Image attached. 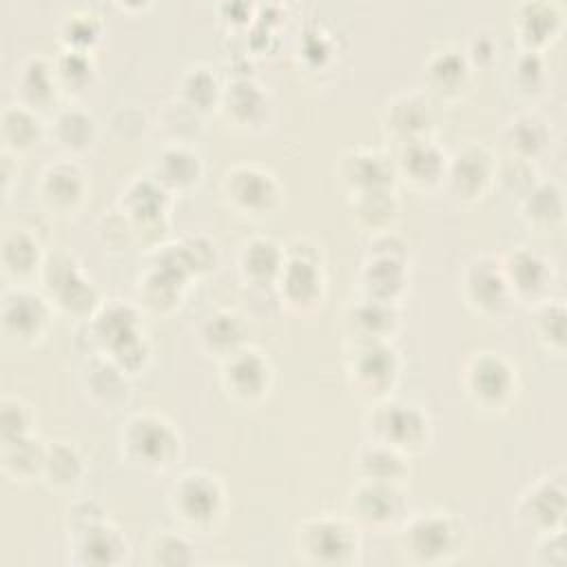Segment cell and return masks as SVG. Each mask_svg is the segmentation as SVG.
Wrapping results in <instances>:
<instances>
[{
	"mask_svg": "<svg viewBox=\"0 0 567 567\" xmlns=\"http://www.w3.org/2000/svg\"><path fill=\"white\" fill-rule=\"evenodd\" d=\"M144 312L135 301L104 299L102 306L78 330L86 341V357L102 354L131 379L144 374L153 361V346L144 330Z\"/></svg>",
	"mask_w": 567,
	"mask_h": 567,
	"instance_id": "obj_1",
	"label": "cell"
},
{
	"mask_svg": "<svg viewBox=\"0 0 567 567\" xmlns=\"http://www.w3.org/2000/svg\"><path fill=\"white\" fill-rule=\"evenodd\" d=\"M396 534V547L410 565L439 567L461 558L472 538L467 520L445 507L410 512Z\"/></svg>",
	"mask_w": 567,
	"mask_h": 567,
	"instance_id": "obj_2",
	"label": "cell"
},
{
	"mask_svg": "<svg viewBox=\"0 0 567 567\" xmlns=\"http://www.w3.org/2000/svg\"><path fill=\"white\" fill-rule=\"evenodd\" d=\"M166 507L175 527L193 538L219 534L228 518L230 498L221 476L206 467L179 472L166 489Z\"/></svg>",
	"mask_w": 567,
	"mask_h": 567,
	"instance_id": "obj_3",
	"label": "cell"
},
{
	"mask_svg": "<svg viewBox=\"0 0 567 567\" xmlns=\"http://www.w3.org/2000/svg\"><path fill=\"white\" fill-rule=\"evenodd\" d=\"M184 454L179 427L162 412L144 408L131 412L117 432V456L122 465L146 476L171 472Z\"/></svg>",
	"mask_w": 567,
	"mask_h": 567,
	"instance_id": "obj_4",
	"label": "cell"
},
{
	"mask_svg": "<svg viewBox=\"0 0 567 567\" xmlns=\"http://www.w3.org/2000/svg\"><path fill=\"white\" fill-rule=\"evenodd\" d=\"M286 261L272 292L281 308L295 317L319 312L328 297V272L323 246L306 235H295L284 244Z\"/></svg>",
	"mask_w": 567,
	"mask_h": 567,
	"instance_id": "obj_5",
	"label": "cell"
},
{
	"mask_svg": "<svg viewBox=\"0 0 567 567\" xmlns=\"http://www.w3.org/2000/svg\"><path fill=\"white\" fill-rule=\"evenodd\" d=\"M410 246L403 235L394 230L368 237L365 255L354 275V295L401 306L410 290Z\"/></svg>",
	"mask_w": 567,
	"mask_h": 567,
	"instance_id": "obj_6",
	"label": "cell"
},
{
	"mask_svg": "<svg viewBox=\"0 0 567 567\" xmlns=\"http://www.w3.org/2000/svg\"><path fill=\"white\" fill-rule=\"evenodd\" d=\"M292 549L306 565L352 567L361 563L363 532L346 514L321 512L295 525Z\"/></svg>",
	"mask_w": 567,
	"mask_h": 567,
	"instance_id": "obj_7",
	"label": "cell"
},
{
	"mask_svg": "<svg viewBox=\"0 0 567 567\" xmlns=\"http://www.w3.org/2000/svg\"><path fill=\"white\" fill-rule=\"evenodd\" d=\"M461 392L485 416L505 414L520 390L516 363L501 350L481 348L467 354L461 368Z\"/></svg>",
	"mask_w": 567,
	"mask_h": 567,
	"instance_id": "obj_8",
	"label": "cell"
},
{
	"mask_svg": "<svg viewBox=\"0 0 567 567\" xmlns=\"http://www.w3.org/2000/svg\"><path fill=\"white\" fill-rule=\"evenodd\" d=\"M361 430L363 439L385 443L410 458L425 454L434 436L430 412L421 403L399 399L396 394L365 405Z\"/></svg>",
	"mask_w": 567,
	"mask_h": 567,
	"instance_id": "obj_9",
	"label": "cell"
},
{
	"mask_svg": "<svg viewBox=\"0 0 567 567\" xmlns=\"http://www.w3.org/2000/svg\"><path fill=\"white\" fill-rule=\"evenodd\" d=\"M38 284L55 312L66 315L78 323L86 321L104 301L100 288L89 277L78 255L66 248L47 252Z\"/></svg>",
	"mask_w": 567,
	"mask_h": 567,
	"instance_id": "obj_10",
	"label": "cell"
},
{
	"mask_svg": "<svg viewBox=\"0 0 567 567\" xmlns=\"http://www.w3.org/2000/svg\"><path fill=\"white\" fill-rule=\"evenodd\" d=\"M224 204L239 217L261 221L284 206V186L275 171L259 162H235L219 179Z\"/></svg>",
	"mask_w": 567,
	"mask_h": 567,
	"instance_id": "obj_11",
	"label": "cell"
},
{
	"mask_svg": "<svg viewBox=\"0 0 567 567\" xmlns=\"http://www.w3.org/2000/svg\"><path fill=\"white\" fill-rule=\"evenodd\" d=\"M343 368L350 394L363 405H372L394 396L403 361L394 343H354L346 346Z\"/></svg>",
	"mask_w": 567,
	"mask_h": 567,
	"instance_id": "obj_12",
	"label": "cell"
},
{
	"mask_svg": "<svg viewBox=\"0 0 567 567\" xmlns=\"http://www.w3.org/2000/svg\"><path fill=\"white\" fill-rule=\"evenodd\" d=\"M173 195L164 190L151 173L133 175L120 190L115 208L131 221L135 246L153 250L168 241Z\"/></svg>",
	"mask_w": 567,
	"mask_h": 567,
	"instance_id": "obj_13",
	"label": "cell"
},
{
	"mask_svg": "<svg viewBox=\"0 0 567 567\" xmlns=\"http://www.w3.org/2000/svg\"><path fill=\"white\" fill-rule=\"evenodd\" d=\"M458 295L476 317L492 323L507 321L516 308L503 275L501 255L494 252L472 255L461 266Z\"/></svg>",
	"mask_w": 567,
	"mask_h": 567,
	"instance_id": "obj_14",
	"label": "cell"
},
{
	"mask_svg": "<svg viewBox=\"0 0 567 567\" xmlns=\"http://www.w3.org/2000/svg\"><path fill=\"white\" fill-rule=\"evenodd\" d=\"M343 514L370 534H394L410 514L405 485L354 478L346 494Z\"/></svg>",
	"mask_w": 567,
	"mask_h": 567,
	"instance_id": "obj_15",
	"label": "cell"
},
{
	"mask_svg": "<svg viewBox=\"0 0 567 567\" xmlns=\"http://www.w3.org/2000/svg\"><path fill=\"white\" fill-rule=\"evenodd\" d=\"M55 308L42 295V290L20 284H11L0 297V332L7 346L16 350H31L40 346L51 326Z\"/></svg>",
	"mask_w": 567,
	"mask_h": 567,
	"instance_id": "obj_16",
	"label": "cell"
},
{
	"mask_svg": "<svg viewBox=\"0 0 567 567\" xmlns=\"http://www.w3.org/2000/svg\"><path fill=\"white\" fill-rule=\"evenodd\" d=\"M441 104L425 89H403L390 95L379 113V126L388 146L436 137Z\"/></svg>",
	"mask_w": 567,
	"mask_h": 567,
	"instance_id": "obj_17",
	"label": "cell"
},
{
	"mask_svg": "<svg viewBox=\"0 0 567 567\" xmlns=\"http://www.w3.org/2000/svg\"><path fill=\"white\" fill-rule=\"evenodd\" d=\"M275 365L270 357L248 343L219 363V388L228 403L237 408H259L272 392Z\"/></svg>",
	"mask_w": 567,
	"mask_h": 567,
	"instance_id": "obj_18",
	"label": "cell"
},
{
	"mask_svg": "<svg viewBox=\"0 0 567 567\" xmlns=\"http://www.w3.org/2000/svg\"><path fill=\"white\" fill-rule=\"evenodd\" d=\"M498 155L483 142L467 140L447 153L445 193L461 206H474L483 202L496 182Z\"/></svg>",
	"mask_w": 567,
	"mask_h": 567,
	"instance_id": "obj_19",
	"label": "cell"
},
{
	"mask_svg": "<svg viewBox=\"0 0 567 567\" xmlns=\"http://www.w3.org/2000/svg\"><path fill=\"white\" fill-rule=\"evenodd\" d=\"M224 122L239 133H264L275 120V100L268 86L255 75H233L224 82L217 111Z\"/></svg>",
	"mask_w": 567,
	"mask_h": 567,
	"instance_id": "obj_20",
	"label": "cell"
},
{
	"mask_svg": "<svg viewBox=\"0 0 567 567\" xmlns=\"http://www.w3.org/2000/svg\"><path fill=\"white\" fill-rule=\"evenodd\" d=\"M501 266L516 306L534 308L536 303L554 297L556 264L536 248L514 246L501 252Z\"/></svg>",
	"mask_w": 567,
	"mask_h": 567,
	"instance_id": "obj_21",
	"label": "cell"
},
{
	"mask_svg": "<svg viewBox=\"0 0 567 567\" xmlns=\"http://www.w3.org/2000/svg\"><path fill=\"white\" fill-rule=\"evenodd\" d=\"M567 487L563 474H543L529 481L514 503V520L534 536L565 529Z\"/></svg>",
	"mask_w": 567,
	"mask_h": 567,
	"instance_id": "obj_22",
	"label": "cell"
},
{
	"mask_svg": "<svg viewBox=\"0 0 567 567\" xmlns=\"http://www.w3.org/2000/svg\"><path fill=\"white\" fill-rule=\"evenodd\" d=\"M40 206L60 219H71L82 213L89 199V177L75 157H58L49 162L35 184Z\"/></svg>",
	"mask_w": 567,
	"mask_h": 567,
	"instance_id": "obj_23",
	"label": "cell"
},
{
	"mask_svg": "<svg viewBox=\"0 0 567 567\" xmlns=\"http://www.w3.org/2000/svg\"><path fill=\"white\" fill-rule=\"evenodd\" d=\"M474 66L461 44L447 42L430 51L423 60V86L441 106L463 102L474 89Z\"/></svg>",
	"mask_w": 567,
	"mask_h": 567,
	"instance_id": "obj_24",
	"label": "cell"
},
{
	"mask_svg": "<svg viewBox=\"0 0 567 567\" xmlns=\"http://www.w3.org/2000/svg\"><path fill=\"white\" fill-rule=\"evenodd\" d=\"M388 151L392 155L399 184L421 195H430L443 188L447 151L436 142V137L412 140L405 144L388 146Z\"/></svg>",
	"mask_w": 567,
	"mask_h": 567,
	"instance_id": "obj_25",
	"label": "cell"
},
{
	"mask_svg": "<svg viewBox=\"0 0 567 567\" xmlns=\"http://www.w3.org/2000/svg\"><path fill=\"white\" fill-rule=\"evenodd\" d=\"M334 175L343 190L350 195L379 190V188H396V171L388 148L354 144L339 153L334 162Z\"/></svg>",
	"mask_w": 567,
	"mask_h": 567,
	"instance_id": "obj_26",
	"label": "cell"
},
{
	"mask_svg": "<svg viewBox=\"0 0 567 567\" xmlns=\"http://www.w3.org/2000/svg\"><path fill=\"white\" fill-rule=\"evenodd\" d=\"M339 323H341L346 346L394 343L401 330V306L372 301L354 295L341 308Z\"/></svg>",
	"mask_w": 567,
	"mask_h": 567,
	"instance_id": "obj_27",
	"label": "cell"
},
{
	"mask_svg": "<svg viewBox=\"0 0 567 567\" xmlns=\"http://www.w3.org/2000/svg\"><path fill=\"white\" fill-rule=\"evenodd\" d=\"M80 388L91 405L104 414H115L131 403V377L102 354H89L80 368Z\"/></svg>",
	"mask_w": 567,
	"mask_h": 567,
	"instance_id": "obj_28",
	"label": "cell"
},
{
	"mask_svg": "<svg viewBox=\"0 0 567 567\" xmlns=\"http://www.w3.org/2000/svg\"><path fill=\"white\" fill-rule=\"evenodd\" d=\"M565 27V11L551 0H520L512 7V31L520 51L547 53Z\"/></svg>",
	"mask_w": 567,
	"mask_h": 567,
	"instance_id": "obj_29",
	"label": "cell"
},
{
	"mask_svg": "<svg viewBox=\"0 0 567 567\" xmlns=\"http://www.w3.org/2000/svg\"><path fill=\"white\" fill-rule=\"evenodd\" d=\"M69 540V563L78 567H120L131 558V543L122 527L104 520Z\"/></svg>",
	"mask_w": 567,
	"mask_h": 567,
	"instance_id": "obj_30",
	"label": "cell"
},
{
	"mask_svg": "<svg viewBox=\"0 0 567 567\" xmlns=\"http://www.w3.org/2000/svg\"><path fill=\"white\" fill-rule=\"evenodd\" d=\"M286 261V250L279 239L266 233L248 235L235 255V268L244 286L252 290H272L281 266Z\"/></svg>",
	"mask_w": 567,
	"mask_h": 567,
	"instance_id": "obj_31",
	"label": "cell"
},
{
	"mask_svg": "<svg viewBox=\"0 0 567 567\" xmlns=\"http://www.w3.org/2000/svg\"><path fill=\"white\" fill-rule=\"evenodd\" d=\"M193 284L186 281L175 270L148 261L146 268L137 275L133 288V301L144 315L151 317H171L182 308L184 297Z\"/></svg>",
	"mask_w": 567,
	"mask_h": 567,
	"instance_id": "obj_32",
	"label": "cell"
},
{
	"mask_svg": "<svg viewBox=\"0 0 567 567\" xmlns=\"http://www.w3.org/2000/svg\"><path fill=\"white\" fill-rule=\"evenodd\" d=\"M47 140H51L66 157L78 159L97 144L100 122L95 113L80 102H64L47 122Z\"/></svg>",
	"mask_w": 567,
	"mask_h": 567,
	"instance_id": "obj_33",
	"label": "cell"
},
{
	"mask_svg": "<svg viewBox=\"0 0 567 567\" xmlns=\"http://www.w3.org/2000/svg\"><path fill=\"white\" fill-rule=\"evenodd\" d=\"M503 155H514L520 159L536 162L545 157L554 144L551 122L536 109H523L505 120L501 126Z\"/></svg>",
	"mask_w": 567,
	"mask_h": 567,
	"instance_id": "obj_34",
	"label": "cell"
},
{
	"mask_svg": "<svg viewBox=\"0 0 567 567\" xmlns=\"http://www.w3.org/2000/svg\"><path fill=\"white\" fill-rule=\"evenodd\" d=\"M148 173L173 197L188 195L204 179V159L193 144L166 142L153 157Z\"/></svg>",
	"mask_w": 567,
	"mask_h": 567,
	"instance_id": "obj_35",
	"label": "cell"
},
{
	"mask_svg": "<svg viewBox=\"0 0 567 567\" xmlns=\"http://www.w3.org/2000/svg\"><path fill=\"white\" fill-rule=\"evenodd\" d=\"M248 343L250 321L237 308H215L199 323L197 346L208 359H215L217 363H221Z\"/></svg>",
	"mask_w": 567,
	"mask_h": 567,
	"instance_id": "obj_36",
	"label": "cell"
},
{
	"mask_svg": "<svg viewBox=\"0 0 567 567\" xmlns=\"http://www.w3.org/2000/svg\"><path fill=\"white\" fill-rule=\"evenodd\" d=\"M49 250L42 239L27 226H7L0 237V268L11 284L27 286L38 279Z\"/></svg>",
	"mask_w": 567,
	"mask_h": 567,
	"instance_id": "obj_37",
	"label": "cell"
},
{
	"mask_svg": "<svg viewBox=\"0 0 567 567\" xmlns=\"http://www.w3.org/2000/svg\"><path fill=\"white\" fill-rule=\"evenodd\" d=\"M518 217L523 224L540 235H549L563 228L567 204L565 188L554 177H540L518 202Z\"/></svg>",
	"mask_w": 567,
	"mask_h": 567,
	"instance_id": "obj_38",
	"label": "cell"
},
{
	"mask_svg": "<svg viewBox=\"0 0 567 567\" xmlns=\"http://www.w3.org/2000/svg\"><path fill=\"white\" fill-rule=\"evenodd\" d=\"M16 89V102H22L38 113L47 109H58V102L62 100L55 73H53V60L42 53H31L20 60L13 78Z\"/></svg>",
	"mask_w": 567,
	"mask_h": 567,
	"instance_id": "obj_39",
	"label": "cell"
},
{
	"mask_svg": "<svg viewBox=\"0 0 567 567\" xmlns=\"http://www.w3.org/2000/svg\"><path fill=\"white\" fill-rule=\"evenodd\" d=\"M47 140V120L35 109L11 102L0 113L2 151L24 157Z\"/></svg>",
	"mask_w": 567,
	"mask_h": 567,
	"instance_id": "obj_40",
	"label": "cell"
},
{
	"mask_svg": "<svg viewBox=\"0 0 567 567\" xmlns=\"http://www.w3.org/2000/svg\"><path fill=\"white\" fill-rule=\"evenodd\" d=\"M89 472V463L82 454V450L66 439H51L47 441L44 452V465L40 483L47 485L53 492L69 494L75 492Z\"/></svg>",
	"mask_w": 567,
	"mask_h": 567,
	"instance_id": "obj_41",
	"label": "cell"
},
{
	"mask_svg": "<svg viewBox=\"0 0 567 567\" xmlns=\"http://www.w3.org/2000/svg\"><path fill=\"white\" fill-rule=\"evenodd\" d=\"M348 206L352 224L368 237L394 230L401 219V197L396 188H379L350 195Z\"/></svg>",
	"mask_w": 567,
	"mask_h": 567,
	"instance_id": "obj_42",
	"label": "cell"
},
{
	"mask_svg": "<svg viewBox=\"0 0 567 567\" xmlns=\"http://www.w3.org/2000/svg\"><path fill=\"white\" fill-rule=\"evenodd\" d=\"M352 472L354 478L405 485L410 476V456L385 443L363 439V443L354 450Z\"/></svg>",
	"mask_w": 567,
	"mask_h": 567,
	"instance_id": "obj_43",
	"label": "cell"
},
{
	"mask_svg": "<svg viewBox=\"0 0 567 567\" xmlns=\"http://www.w3.org/2000/svg\"><path fill=\"white\" fill-rule=\"evenodd\" d=\"M47 441L35 432L9 441H0V472L16 485L40 481L44 465Z\"/></svg>",
	"mask_w": 567,
	"mask_h": 567,
	"instance_id": "obj_44",
	"label": "cell"
},
{
	"mask_svg": "<svg viewBox=\"0 0 567 567\" xmlns=\"http://www.w3.org/2000/svg\"><path fill=\"white\" fill-rule=\"evenodd\" d=\"M221 91L224 82L219 80L217 71L206 62L188 64L175 82V97H179L204 117L219 111Z\"/></svg>",
	"mask_w": 567,
	"mask_h": 567,
	"instance_id": "obj_45",
	"label": "cell"
},
{
	"mask_svg": "<svg viewBox=\"0 0 567 567\" xmlns=\"http://www.w3.org/2000/svg\"><path fill=\"white\" fill-rule=\"evenodd\" d=\"M53 73L62 93V100L78 102L97 80V62L93 53L78 49H62L51 58Z\"/></svg>",
	"mask_w": 567,
	"mask_h": 567,
	"instance_id": "obj_46",
	"label": "cell"
},
{
	"mask_svg": "<svg viewBox=\"0 0 567 567\" xmlns=\"http://www.w3.org/2000/svg\"><path fill=\"white\" fill-rule=\"evenodd\" d=\"M507 89L523 102L540 100L549 89V64L545 53L520 51L512 58L507 75Z\"/></svg>",
	"mask_w": 567,
	"mask_h": 567,
	"instance_id": "obj_47",
	"label": "cell"
},
{
	"mask_svg": "<svg viewBox=\"0 0 567 567\" xmlns=\"http://www.w3.org/2000/svg\"><path fill=\"white\" fill-rule=\"evenodd\" d=\"M532 310L529 328L534 332V339L538 346L551 354L563 359L567 350V306L560 297H549L540 303H536Z\"/></svg>",
	"mask_w": 567,
	"mask_h": 567,
	"instance_id": "obj_48",
	"label": "cell"
},
{
	"mask_svg": "<svg viewBox=\"0 0 567 567\" xmlns=\"http://www.w3.org/2000/svg\"><path fill=\"white\" fill-rule=\"evenodd\" d=\"M58 42L62 49L93 53L104 38V20L89 7H71L58 20Z\"/></svg>",
	"mask_w": 567,
	"mask_h": 567,
	"instance_id": "obj_49",
	"label": "cell"
},
{
	"mask_svg": "<svg viewBox=\"0 0 567 567\" xmlns=\"http://www.w3.org/2000/svg\"><path fill=\"white\" fill-rule=\"evenodd\" d=\"M146 560L153 567H188L197 563L193 536L179 527L155 529L146 538Z\"/></svg>",
	"mask_w": 567,
	"mask_h": 567,
	"instance_id": "obj_50",
	"label": "cell"
},
{
	"mask_svg": "<svg viewBox=\"0 0 567 567\" xmlns=\"http://www.w3.org/2000/svg\"><path fill=\"white\" fill-rule=\"evenodd\" d=\"M204 115L184 104L179 97L166 100L157 111V124L166 142L193 144L204 131Z\"/></svg>",
	"mask_w": 567,
	"mask_h": 567,
	"instance_id": "obj_51",
	"label": "cell"
},
{
	"mask_svg": "<svg viewBox=\"0 0 567 567\" xmlns=\"http://www.w3.org/2000/svg\"><path fill=\"white\" fill-rule=\"evenodd\" d=\"M540 179V171L536 162L520 159L514 155H501L496 159V182L494 188H501L512 199H520L536 182Z\"/></svg>",
	"mask_w": 567,
	"mask_h": 567,
	"instance_id": "obj_52",
	"label": "cell"
},
{
	"mask_svg": "<svg viewBox=\"0 0 567 567\" xmlns=\"http://www.w3.org/2000/svg\"><path fill=\"white\" fill-rule=\"evenodd\" d=\"M35 423V408L27 399L18 394H4L0 399V441L33 434Z\"/></svg>",
	"mask_w": 567,
	"mask_h": 567,
	"instance_id": "obj_53",
	"label": "cell"
},
{
	"mask_svg": "<svg viewBox=\"0 0 567 567\" xmlns=\"http://www.w3.org/2000/svg\"><path fill=\"white\" fill-rule=\"evenodd\" d=\"M299 55L308 71H326L337 62V40L321 27H310L299 38Z\"/></svg>",
	"mask_w": 567,
	"mask_h": 567,
	"instance_id": "obj_54",
	"label": "cell"
},
{
	"mask_svg": "<svg viewBox=\"0 0 567 567\" xmlns=\"http://www.w3.org/2000/svg\"><path fill=\"white\" fill-rule=\"evenodd\" d=\"M461 47H463L465 58H467L470 64L474 66V71L494 66L496 60H498V55H501L498 35H496L489 27H476V29H472V33L467 35V40H465Z\"/></svg>",
	"mask_w": 567,
	"mask_h": 567,
	"instance_id": "obj_55",
	"label": "cell"
},
{
	"mask_svg": "<svg viewBox=\"0 0 567 567\" xmlns=\"http://www.w3.org/2000/svg\"><path fill=\"white\" fill-rule=\"evenodd\" d=\"M106 518H109L106 509L100 501H95V498H75L64 509L66 538H73V536L104 523Z\"/></svg>",
	"mask_w": 567,
	"mask_h": 567,
	"instance_id": "obj_56",
	"label": "cell"
},
{
	"mask_svg": "<svg viewBox=\"0 0 567 567\" xmlns=\"http://www.w3.org/2000/svg\"><path fill=\"white\" fill-rule=\"evenodd\" d=\"M182 239V246L188 255V261L193 266V272L195 277H206L210 275L217 264H219V248H217V241L204 233H190V235H184L179 237Z\"/></svg>",
	"mask_w": 567,
	"mask_h": 567,
	"instance_id": "obj_57",
	"label": "cell"
},
{
	"mask_svg": "<svg viewBox=\"0 0 567 567\" xmlns=\"http://www.w3.org/2000/svg\"><path fill=\"white\" fill-rule=\"evenodd\" d=\"M97 235L102 239V244L109 250H117L124 252L128 246H135V237H133V226L131 221L117 210L113 208L109 215H102L97 221Z\"/></svg>",
	"mask_w": 567,
	"mask_h": 567,
	"instance_id": "obj_58",
	"label": "cell"
},
{
	"mask_svg": "<svg viewBox=\"0 0 567 567\" xmlns=\"http://www.w3.org/2000/svg\"><path fill=\"white\" fill-rule=\"evenodd\" d=\"M109 126L113 131L115 137L124 140V142H133L135 137L144 135L148 128V117L142 109L133 106V104H122L109 120Z\"/></svg>",
	"mask_w": 567,
	"mask_h": 567,
	"instance_id": "obj_59",
	"label": "cell"
},
{
	"mask_svg": "<svg viewBox=\"0 0 567 567\" xmlns=\"http://www.w3.org/2000/svg\"><path fill=\"white\" fill-rule=\"evenodd\" d=\"M532 563L538 567H565L567 565L565 529L536 536V549H534Z\"/></svg>",
	"mask_w": 567,
	"mask_h": 567,
	"instance_id": "obj_60",
	"label": "cell"
},
{
	"mask_svg": "<svg viewBox=\"0 0 567 567\" xmlns=\"http://www.w3.org/2000/svg\"><path fill=\"white\" fill-rule=\"evenodd\" d=\"M255 13H257V4H248V2H221L217 4V16L219 22L226 24L230 31H248L250 24L255 22Z\"/></svg>",
	"mask_w": 567,
	"mask_h": 567,
	"instance_id": "obj_61",
	"label": "cell"
},
{
	"mask_svg": "<svg viewBox=\"0 0 567 567\" xmlns=\"http://www.w3.org/2000/svg\"><path fill=\"white\" fill-rule=\"evenodd\" d=\"M20 182V157L7 151H0V184L4 199L11 197L13 186Z\"/></svg>",
	"mask_w": 567,
	"mask_h": 567,
	"instance_id": "obj_62",
	"label": "cell"
},
{
	"mask_svg": "<svg viewBox=\"0 0 567 567\" xmlns=\"http://www.w3.org/2000/svg\"><path fill=\"white\" fill-rule=\"evenodd\" d=\"M117 7L122 11H142V9H148L151 4L148 2H142V4H128V2H117Z\"/></svg>",
	"mask_w": 567,
	"mask_h": 567,
	"instance_id": "obj_63",
	"label": "cell"
}]
</instances>
